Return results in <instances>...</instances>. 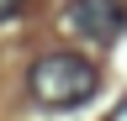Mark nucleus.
<instances>
[{
  "label": "nucleus",
  "instance_id": "7ed1b4c3",
  "mask_svg": "<svg viewBox=\"0 0 127 121\" xmlns=\"http://www.w3.org/2000/svg\"><path fill=\"white\" fill-rule=\"evenodd\" d=\"M16 5H21V0H0V21H5V16H16Z\"/></svg>",
  "mask_w": 127,
  "mask_h": 121
},
{
  "label": "nucleus",
  "instance_id": "20e7f679",
  "mask_svg": "<svg viewBox=\"0 0 127 121\" xmlns=\"http://www.w3.org/2000/svg\"><path fill=\"white\" fill-rule=\"evenodd\" d=\"M111 121H127V100H122V105H117V111H111Z\"/></svg>",
  "mask_w": 127,
  "mask_h": 121
},
{
  "label": "nucleus",
  "instance_id": "f03ea898",
  "mask_svg": "<svg viewBox=\"0 0 127 121\" xmlns=\"http://www.w3.org/2000/svg\"><path fill=\"white\" fill-rule=\"evenodd\" d=\"M64 21H69L85 42H117L122 26H127V5L122 0H69Z\"/></svg>",
  "mask_w": 127,
  "mask_h": 121
},
{
  "label": "nucleus",
  "instance_id": "f257e3e1",
  "mask_svg": "<svg viewBox=\"0 0 127 121\" xmlns=\"http://www.w3.org/2000/svg\"><path fill=\"white\" fill-rule=\"evenodd\" d=\"M95 89H101V69L85 53H48V58H37L27 69V95L37 105H48V111L85 105Z\"/></svg>",
  "mask_w": 127,
  "mask_h": 121
}]
</instances>
